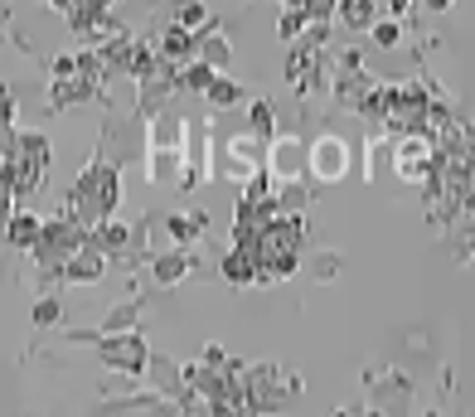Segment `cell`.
Returning a JSON list of instances; mask_svg holds the SVG:
<instances>
[{
    "instance_id": "3",
    "label": "cell",
    "mask_w": 475,
    "mask_h": 417,
    "mask_svg": "<svg viewBox=\"0 0 475 417\" xmlns=\"http://www.w3.org/2000/svg\"><path fill=\"white\" fill-rule=\"evenodd\" d=\"M238 97V87L233 83H214V102H233Z\"/></svg>"
},
{
    "instance_id": "1",
    "label": "cell",
    "mask_w": 475,
    "mask_h": 417,
    "mask_svg": "<svg viewBox=\"0 0 475 417\" xmlns=\"http://www.w3.org/2000/svg\"><path fill=\"white\" fill-rule=\"evenodd\" d=\"M315 170H320V180H339L344 175V146L339 141H320L315 146Z\"/></svg>"
},
{
    "instance_id": "2",
    "label": "cell",
    "mask_w": 475,
    "mask_h": 417,
    "mask_svg": "<svg viewBox=\"0 0 475 417\" xmlns=\"http://www.w3.org/2000/svg\"><path fill=\"white\" fill-rule=\"evenodd\" d=\"M34 233H39V223L29 219V214H20V219H15V228H10V238H15L20 248H29V238H34Z\"/></svg>"
},
{
    "instance_id": "5",
    "label": "cell",
    "mask_w": 475,
    "mask_h": 417,
    "mask_svg": "<svg viewBox=\"0 0 475 417\" xmlns=\"http://www.w3.org/2000/svg\"><path fill=\"white\" fill-rule=\"evenodd\" d=\"M373 34H378V44H393V39H398V29H393V25H378Z\"/></svg>"
},
{
    "instance_id": "4",
    "label": "cell",
    "mask_w": 475,
    "mask_h": 417,
    "mask_svg": "<svg viewBox=\"0 0 475 417\" xmlns=\"http://www.w3.org/2000/svg\"><path fill=\"white\" fill-rule=\"evenodd\" d=\"M199 20H204V10H199V5H190V10H180V25H199Z\"/></svg>"
}]
</instances>
